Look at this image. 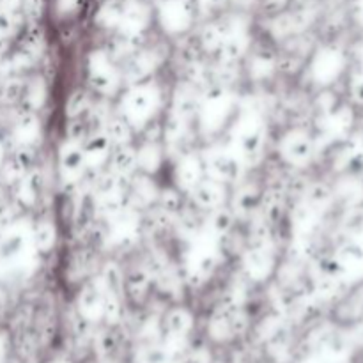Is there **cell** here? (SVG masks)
<instances>
[{
	"mask_svg": "<svg viewBox=\"0 0 363 363\" xmlns=\"http://www.w3.org/2000/svg\"><path fill=\"white\" fill-rule=\"evenodd\" d=\"M84 156L87 169H101L110 162L112 156V142L108 137H94L91 142L84 145Z\"/></svg>",
	"mask_w": 363,
	"mask_h": 363,
	"instance_id": "obj_12",
	"label": "cell"
},
{
	"mask_svg": "<svg viewBox=\"0 0 363 363\" xmlns=\"http://www.w3.org/2000/svg\"><path fill=\"white\" fill-rule=\"evenodd\" d=\"M294 0H259L261 4V9L264 11L268 16H273V14H280L284 11H287L291 7Z\"/></svg>",
	"mask_w": 363,
	"mask_h": 363,
	"instance_id": "obj_14",
	"label": "cell"
},
{
	"mask_svg": "<svg viewBox=\"0 0 363 363\" xmlns=\"http://www.w3.org/2000/svg\"><path fill=\"white\" fill-rule=\"evenodd\" d=\"M238 142L245 156L259 155L264 145V123L257 116H248L241 121Z\"/></svg>",
	"mask_w": 363,
	"mask_h": 363,
	"instance_id": "obj_7",
	"label": "cell"
},
{
	"mask_svg": "<svg viewBox=\"0 0 363 363\" xmlns=\"http://www.w3.org/2000/svg\"><path fill=\"white\" fill-rule=\"evenodd\" d=\"M162 105V91L152 80L131 84L121 98V117L135 130H145Z\"/></svg>",
	"mask_w": 363,
	"mask_h": 363,
	"instance_id": "obj_1",
	"label": "cell"
},
{
	"mask_svg": "<svg viewBox=\"0 0 363 363\" xmlns=\"http://www.w3.org/2000/svg\"><path fill=\"white\" fill-rule=\"evenodd\" d=\"M35 240H38V247L41 248L43 252L52 250V248L55 247V240H57L55 225H53L52 222H43L41 225L38 227Z\"/></svg>",
	"mask_w": 363,
	"mask_h": 363,
	"instance_id": "obj_13",
	"label": "cell"
},
{
	"mask_svg": "<svg viewBox=\"0 0 363 363\" xmlns=\"http://www.w3.org/2000/svg\"><path fill=\"white\" fill-rule=\"evenodd\" d=\"M89 84L99 94H110L119 85L123 73L113 62V57L103 50H94L87 59Z\"/></svg>",
	"mask_w": 363,
	"mask_h": 363,
	"instance_id": "obj_4",
	"label": "cell"
},
{
	"mask_svg": "<svg viewBox=\"0 0 363 363\" xmlns=\"http://www.w3.org/2000/svg\"><path fill=\"white\" fill-rule=\"evenodd\" d=\"M177 183L183 190L191 191L202 179H204V163L197 156H184L176 170Z\"/></svg>",
	"mask_w": 363,
	"mask_h": 363,
	"instance_id": "obj_11",
	"label": "cell"
},
{
	"mask_svg": "<svg viewBox=\"0 0 363 363\" xmlns=\"http://www.w3.org/2000/svg\"><path fill=\"white\" fill-rule=\"evenodd\" d=\"M230 0H197V6H199V11H201V14L204 13H220V11L223 9V7L229 4Z\"/></svg>",
	"mask_w": 363,
	"mask_h": 363,
	"instance_id": "obj_15",
	"label": "cell"
},
{
	"mask_svg": "<svg viewBox=\"0 0 363 363\" xmlns=\"http://www.w3.org/2000/svg\"><path fill=\"white\" fill-rule=\"evenodd\" d=\"M204 167L208 169L209 177L220 181V183L229 184L240 177V162L230 152H213L208 158V162L204 163Z\"/></svg>",
	"mask_w": 363,
	"mask_h": 363,
	"instance_id": "obj_8",
	"label": "cell"
},
{
	"mask_svg": "<svg viewBox=\"0 0 363 363\" xmlns=\"http://www.w3.org/2000/svg\"><path fill=\"white\" fill-rule=\"evenodd\" d=\"M199 18L197 0H152V20L165 38L188 34Z\"/></svg>",
	"mask_w": 363,
	"mask_h": 363,
	"instance_id": "obj_2",
	"label": "cell"
},
{
	"mask_svg": "<svg viewBox=\"0 0 363 363\" xmlns=\"http://www.w3.org/2000/svg\"><path fill=\"white\" fill-rule=\"evenodd\" d=\"M99 0H43L46 23L59 32L74 30L94 14Z\"/></svg>",
	"mask_w": 363,
	"mask_h": 363,
	"instance_id": "obj_3",
	"label": "cell"
},
{
	"mask_svg": "<svg viewBox=\"0 0 363 363\" xmlns=\"http://www.w3.org/2000/svg\"><path fill=\"white\" fill-rule=\"evenodd\" d=\"M59 167L60 172L66 179L74 181L77 177L82 176L87 165H85V156H84V149L77 144H69L60 151V158H59Z\"/></svg>",
	"mask_w": 363,
	"mask_h": 363,
	"instance_id": "obj_10",
	"label": "cell"
},
{
	"mask_svg": "<svg viewBox=\"0 0 363 363\" xmlns=\"http://www.w3.org/2000/svg\"><path fill=\"white\" fill-rule=\"evenodd\" d=\"M279 155L282 160L291 165H301L311 156V145L305 135L300 131H291L282 137L279 144Z\"/></svg>",
	"mask_w": 363,
	"mask_h": 363,
	"instance_id": "obj_9",
	"label": "cell"
},
{
	"mask_svg": "<svg viewBox=\"0 0 363 363\" xmlns=\"http://www.w3.org/2000/svg\"><path fill=\"white\" fill-rule=\"evenodd\" d=\"M191 197L197 208L208 209L213 211L216 208H222L223 202L227 199V184L220 183V181L208 177V179H202L197 186L191 190Z\"/></svg>",
	"mask_w": 363,
	"mask_h": 363,
	"instance_id": "obj_6",
	"label": "cell"
},
{
	"mask_svg": "<svg viewBox=\"0 0 363 363\" xmlns=\"http://www.w3.org/2000/svg\"><path fill=\"white\" fill-rule=\"evenodd\" d=\"M234 103L225 91L211 92L208 94L204 105L201 106V126L209 130H222L229 123V117L234 112Z\"/></svg>",
	"mask_w": 363,
	"mask_h": 363,
	"instance_id": "obj_5",
	"label": "cell"
}]
</instances>
